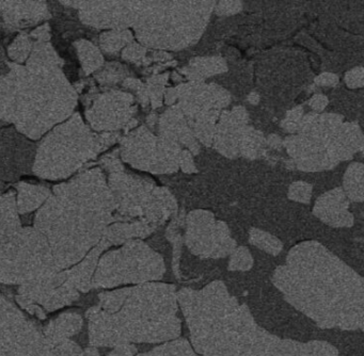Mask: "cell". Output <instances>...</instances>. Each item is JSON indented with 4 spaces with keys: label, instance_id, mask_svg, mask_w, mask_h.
I'll return each instance as SVG.
<instances>
[{
    "label": "cell",
    "instance_id": "obj_1",
    "mask_svg": "<svg viewBox=\"0 0 364 356\" xmlns=\"http://www.w3.org/2000/svg\"><path fill=\"white\" fill-rule=\"evenodd\" d=\"M200 356H338L326 341L281 339L257 325L248 307L230 296L223 281L202 290L183 288L176 292Z\"/></svg>",
    "mask_w": 364,
    "mask_h": 356
},
{
    "label": "cell",
    "instance_id": "obj_2",
    "mask_svg": "<svg viewBox=\"0 0 364 356\" xmlns=\"http://www.w3.org/2000/svg\"><path fill=\"white\" fill-rule=\"evenodd\" d=\"M272 281L289 304L319 328H363V279L321 243L294 247Z\"/></svg>",
    "mask_w": 364,
    "mask_h": 356
},
{
    "label": "cell",
    "instance_id": "obj_3",
    "mask_svg": "<svg viewBox=\"0 0 364 356\" xmlns=\"http://www.w3.org/2000/svg\"><path fill=\"white\" fill-rule=\"evenodd\" d=\"M42 205L35 226L48 240L59 270L82 261L114 221L116 202L100 168L54 188Z\"/></svg>",
    "mask_w": 364,
    "mask_h": 356
},
{
    "label": "cell",
    "instance_id": "obj_4",
    "mask_svg": "<svg viewBox=\"0 0 364 356\" xmlns=\"http://www.w3.org/2000/svg\"><path fill=\"white\" fill-rule=\"evenodd\" d=\"M16 129L33 140L72 117L77 93L59 66L11 64Z\"/></svg>",
    "mask_w": 364,
    "mask_h": 356
},
{
    "label": "cell",
    "instance_id": "obj_5",
    "mask_svg": "<svg viewBox=\"0 0 364 356\" xmlns=\"http://www.w3.org/2000/svg\"><path fill=\"white\" fill-rule=\"evenodd\" d=\"M174 286L146 283L127 287L124 300L114 313L127 343H161L181 334Z\"/></svg>",
    "mask_w": 364,
    "mask_h": 356
},
{
    "label": "cell",
    "instance_id": "obj_6",
    "mask_svg": "<svg viewBox=\"0 0 364 356\" xmlns=\"http://www.w3.org/2000/svg\"><path fill=\"white\" fill-rule=\"evenodd\" d=\"M215 1H144L133 26L142 46L181 50L201 38Z\"/></svg>",
    "mask_w": 364,
    "mask_h": 356
},
{
    "label": "cell",
    "instance_id": "obj_7",
    "mask_svg": "<svg viewBox=\"0 0 364 356\" xmlns=\"http://www.w3.org/2000/svg\"><path fill=\"white\" fill-rule=\"evenodd\" d=\"M114 141V134H95L80 113H74L53 128L38 145L33 173L41 178H68Z\"/></svg>",
    "mask_w": 364,
    "mask_h": 356
},
{
    "label": "cell",
    "instance_id": "obj_8",
    "mask_svg": "<svg viewBox=\"0 0 364 356\" xmlns=\"http://www.w3.org/2000/svg\"><path fill=\"white\" fill-rule=\"evenodd\" d=\"M163 257L138 239L100 257L92 279V288H116L159 281L165 273Z\"/></svg>",
    "mask_w": 364,
    "mask_h": 356
},
{
    "label": "cell",
    "instance_id": "obj_9",
    "mask_svg": "<svg viewBox=\"0 0 364 356\" xmlns=\"http://www.w3.org/2000/svg\"><path fill=\"white\" fill-rule=\"evenodd\" d=\"M46 237L35 227H21L0 249V284L24 286L58 272Z\"/></svg>",
    "mask_w": 364,
    "mask_h": 356
},
{
    "label": "cell",
    "instance_id": "obj_10",
    "mask_svg": "<svg viewBox=\"0 0 364 356\" xmlns=\"http://www.w3.org/2000/svg\"><path fill=\"white\" fill-rule=\"evenodd\" d=\"M182 146L155 136L146 126H141L125 136L121 157L133 168L153 174H170L180 168Z\"/></svg>",
    "mask_w": 364,
    "mask_h": 356
},
{
    "label": "cell",
    "instance_id": "obj_11",
    "mask_svg": "<svg viewBox=\"0 0 364 356\" xmlns=\"http://www.w3.org/2000/svg\"><path fill=\"white\" fill-rule=\"evenodd\" d=\"M185 242L195 255L223 258L236 249V242L225 223L216 221L208 210H195L186 217Z\"/></svg>",
    "mask_w": 364,
    "mask_h": 356
},
{
    "label": "cell",
    "instance_id": "obj_12",
    "mask_svg": "<svg viewBox=\"0 0 364 356\" xmlns=\"http://www.w3.org/2000/svg\"><path fill=\"white\" fill-rule=\"evenodd\" d=\"M134 96L122 91L99 94L91 107L86 109V119L97 131H114L132 121L136 106Z\"/></svg>",
    "mask_w": 364,
    "mask_h": 356
},
{
    "label": "cell",
    "instance_id": "obj_13",
    "mask_svg": "<svg viewBox=\"0 0 364 356\" xmlns=\"http://www.w3.org/2000/svg\"><path fill=\"white\" fill-rule=\"evenodd\" d=\"M37 144L14 127L0 129V178L16 181L33 170Z\"/></svg>",
    "mask_w": 364,
    "mask_h": 356
},
{
    "label": "cell",
    "instance_id": "obj_14",
    "mask_svg": "<svg viewBox=\"0 0 364 356\" xmlns=\"http://www.w3.org/2000/svg\"><path fill=\"white\" fill-rule=\"evenodd\" d=\"M144 1L82 2L80 21L102 29L127 30L133 27L141 12Z\"/></svg>",
    "mask_w": 364,
    "mask_h": 356
},
{
    "label": "cell",
    "instance_id": "obj_15",
    "mask_svg": "<svg viewBox=\"0 0 364 356\" xmlns=\"http://www.w3.org/2000/svg\"><path fill=\"white\" fill-rule=\"evenodd\" d=\"M296 168L304 172L332 170L338 160L328 151L323 141L299 134H291L282 143Z\"/></svg>",
    "mask_w": 364,
    "mask_h": 356
},
{
    "label": "cell",
    "instance_id": "obj_16",
    "mask_svg": "<svg viewBox=\"0 0 364 356\" xmlns=\"http://www.w3.org/2000/svg\"><path fill=\"white\" fill-rule=\"evenodd\" d=\"M249 117L242 107L223 110L215 127L213 146L225 157L240 156V140L242 130L248 126Z\"/></svg>",
    "mask_w": 364,
    "mask_h": 356
},
{
    "label": "cell",
    "instance_id": "obj_17",
    "mask_svg": "<svg viewBox=\"0 0 364 356\" xmlns=\"http://www.w3.org/2000/svg\"><path fill=\"white\" fill-rule=\"evenodd\" d=\"M176 87L178 93L176 106L180 109L185 119H193L206 111H221L215 99L214 83L188 81Z\"/></svg>",
    "mask_w": 364,
    "mask_h": 356
},
{
    "label": "cell",
    "instance_id": "obj_18",
    "mask_svg": "<svg viewBox=\"0 0 364 356\" xmlns=\"http://www.w3.org/2000/svg\"><path fill=\"white\" fill-rule=\"evenodd\" d=\"M86 317L89 321V345L91 347L114 349L119 345H129L125 340L114 313L95 305L87 311Z\"/></svg>",
    "mask_w": 364,
    "mask_h": 356
},
{
    "label": "cell",
    "instance_id": "obj_19",
    "mask_svg": "<svg viewBox=\"0 0 364 356\" xmlns=\"http://www.w3.org/2000/svg\"><path fill=\"white\" fill-rule=\"evenodd\" d=\"M313 213L323 223L333 227H350L353 224V215L349 211V200L342 188H336L319 196Z\"/></svg>",
    "mask_w": 364,
    "mask_h": 356
},
{
    "label": "cell",
    "instance_id": "obj_20",
    "mask_svg": "<svg viewBox=\"0 0 364 356\" xmlns=\"http://www.w3.org/2000/svg\"><path fill=\"white\" fill-rule=\"evenodd\" d=\"M157 131L161 138L186 147L185 149L191 151L193 155L199 153L200 143L193 136L186 119L176 104L170 107L159 117Z\"/></svg>",
    "mask_w": 364,
    "mask_h": 356
},
{
    "label": "cell",
    "instance_id": "obj_21",
    "mask_svg": "<svg viewBox=\"0 0 364 356\" xmlns=\"http://www.w3.org/2000/svg\"><path fill=\"white\" fill-rule=\"evenodd\" d=\"M0 16L16 27H27L43 21L50 15L46 2H4Z\"/></svg>",
    "mask_w": 364,
    "mask_h": 356
},
{
    "label": "cell",
    "instance_id": "obj_22",
    "mask_svg": "<svg viewBox=\"0 0 364 356\" xmlns=\"http://www.w3.org/2000/svg\"><path fill=\"white\" fill-rule=\"evenodd\" d=\"M20 213L14 191L0 195V249L21 230Z\"/></svg>",
    "mask_w": 364,
    "mask_h": 356
},
{
    "label": "cell",
    "instance_id": "obj_23",
    "mask_svg": "<svg viewBox=\"0 0 364 356\" xmlns=\"http://www.w3.org/2000/svg\"><path fill=\"white\" fill-rule=\"evenodd\" d=\"M82 324L84 320L80 313H63L46 325L43 334L50 343L68 340L82 330Z\"/></svg>",
    "mask_w": 364,
    "mask_h": 356
},
{
    "label": "cell",
    "instance_id": "obj_24",
    "mask_svg": "<svg viewBox=\"0 0 364 356\" xmlns=\"http://www.w3.org/2000/svg\"><path fill=\"white\" fill-rule=\"evenodd\" d=\"M16 189H18V198L16 202L20 215H26L37 210L52 195L48 188L31 185V183H18Z\"/></svg>",
    "mask_w": 364,
    "mask_h": 356
},
{
    "label": "cell",
    "instance_id": "obj_25",
    "mask_svg": "<svg viewBox=\"0 0 364 356\" xmlns=\"http://www.w3.org/2000/svg\"><path fill=\"white\" fill-rule=\"evenodd\" d=\"M225 60L219 57L195 58L182 72L189 81H204L210 76L227 72Z\"/></svg>",
    "mask_w": 364,
    "mask_h": 356
},
{
    "label": "cell",
    "instance_id": "obj_26",
    "mask_svg": "<svg viewBox=\"0 0 364 356\" xmlns=\"http://www.w3.org/2000/svg\"><path fill=\"white\" fill-rule=\"evenodd\" d=\"M221 111L210 110L201 113L193 119H186L189 128L198 142L205 146H212L214 140L215 127Z\"/></svg>",
    "mask_w": 364,
    "mask_h": 356
},
{
    "label": "cell",
    "instance_id": "obj_27",
    "mask_svg": "<svg viewBox=\"0 0 364 356\" xmlns=\"http://www.w3.org/2000/svg\"><path fill=\"white\" fill-rule=\"evenodd\" d=\"M363 168L361 162H353L349 164L343 178V191L353 202H363Z\"/></svg>",
    "mask_w": 364,
    "mask_h": 356
},
{
    "label": "cell",
    "instance_id": "obj_28",
    "mask_svg": "<svg viewBox=\"0 0 364 356\" xmlns=\"http://www.w3.org/2000/svg\"><path fill=\"white\" fill-rule=\"evenodd\" d=\"M80 65L85 70V74L90 75L95 70H99L104 63V55L100 49L88 40H78L74 44Z\"/></svg>",
    "mask_w": 364,
    "mask_h": 356
},
{
    "label": "cell",
    "instance_id": "obj_29",
    "mask_svg": "<svg viewBox=\"0 0 364 356\" xmlns=\"http://www.w3.org/2000/svg\"><path fill=\"white\" fill-rule=\"evenodd\" d=\"M263 134L250 126H246L242 130L240 140V155L248 159H257L265 146Z\"/></svg>",
    "mask_w": 364,
    "mask_h": 356
},
{
    "label": "cell",
    "instance_id": "obj_30",
    "mask_svg": "<svg viewBox=\"0 0 364 356\" xmlns=\"http://www.w3.org/2000/svg\"><path fill=\"white\" fill-rule=\"evenodd\" d=\"M102 50L107 55H114L127 45L134 42V34L131 30H109L100 36Z\"/></svg>",
    "mask_w": 364,
    "mask_h": 356
},
{
    "label": "cell",
    "instance_id": "obj_31",
    "mask_svg": "<svg viewBox=\"0 0 364 356\" xmlns=\"http://www.w3.org/2000/svg\"><path fill=\"white\" fill-rule=\"evenodd\" d=\"M135 356H200L185 339H176Z\"/></svg>",
    "mask_w": 364,
    "mask_h": 356
},
{
    "label": "cell",
    "instance_id": "obj_32",
    "mask_svg": "<svg viewBox=\"0 0 364 356\" xmlns=\"http://www.w3.org/2000/svg\"><path fill=\"white\" fill-rule=\"evenodd\" d=\"M26 320V315L14 303L0 294V330L16 328Z\"/></svg>",
    "mask_w": 364,
    "mask_h": 356
},
{
    "label": "cell",
    "instance_id": "obj_33",
    "mask_svg": "<svg viewBox=\"0 0 364 356\" xmlns=\"http://www.w3.org/2000/svg\"><path fill=\"white\" fill-rule=\"evenodd\" d=\"M249 239L253 245L272 255H278L283 249L282 242L279 239L257 228H251Z\"/></svg>",
    "mask_w": 364,
    "mask_h": 356
},
{
    "label": "cell",
    "instance_id": "obj_34",
    "mask_svg": "<svg viewBox=\"0 0 364 356\" xmlns=\"http://www.w3.org/2000/svg\"><path fill=\"white\" fill-rule=\"evenodd\" d=\"M31 50H33L31 38H29L28 34L22 32L9 45L8 53H9L10 59L14 60L16 63H23V62L27 61Z\"/></svg>",
    "mask_w": 364,
    "mask_h": 356
},
{
    "label": "cell",
    "instance_id": "obj_35",
    "mask_svg": "<svg viewBox=\"0 0 364 356\" xmlns=\"http://www.w3.org/2000/svg\"><path fill=\"white\" fill-rule=\"evenodd\" d=\"M168 75H157L149 79L148 85H146L148 90L149 99L154 109L161 106L164 93H165V85L168 81Z\"/></svg>",
    "mask_w": 364,
    "mask_h": 356
},
{
    "label": "cell",
    "instance_id": "obj_36",
    "mask_svg": "<svg viewBox=\"0 0 364 356\" xmlns=\"http://www.w3.org/2000/svg\"><path fill=\"white\" fill-rule=\"evenodd\" d=\"M253 258L250 251L246 247H236L231 253L229 270L247 271L252 266Z\"/></svg>",
    "mask_w": 364,
    "mask_h": 356
},
{
    "label": "cell",
    "instance_id": "obj_37",
    "mask_svg": "<svg viewBox=\"0 0 364 356\" xmlns=\"http://www.w3.org/2000/svg\"><path fill=\"white\" fill-rule=\"evenodd\" d=\"M313 188L306 181H296L289 189V198L298 203L309 204L312 196Z\"/></svg>",
    "mask_w": 364,
    "mask_h": 356
},
{
    "label": "cell",
    "instance_id": "obj_38",
    "mask_svg": "<svg viewBox=\"0 0 364 356\" xmlns=\"http://www.w3.org/2000/svg\"><path fill=\"white\" fill-rule=\"evenodd\" d=\"M304 112L301 106L295 107L287 111L284 119L281 123V127L291 134H297L298 128H299L300 122L304 117Z\"/></svg>",
    "mask_w": 364,
    "mask_h": 356
},
{
    "label": "cell",
    "instance_id": "obj_39",
    "mask_svg": "<svg viewBox=\"0 0 364 356\" xmlns=\"http://www.w3.org/2000/svg\"><path fill=\"white\" fill-rule=\"evenodd\" d=\"M146 55V48L139 43L132 42L127 45L122 51V58L127 61L138 62L144 59Z\"/></svg>",
    "mask_w": 364,
    "mask_h": 356
},
{
    "label": "cell",
    "instance_id": "obj_40",
    "mask_svg": "<svg viewBox=\"0 0 364 356\" xmlns=\"http://www.w3.org/2000/svg\"><path fill=\"white\" fill-rule=\"evenodd\" d=\"M242 9L240 1H219L215 2L214 11L219 16H232L237 14Z\"/></svg>",
    "mask_w": 364,
    "mask_h": 356
},
{
    "label": "cell",
    "instance_id": "obj_41",
    "mask_svg": "<svg viewBox=\"0 0 364 356\" xmlns=\"http://www.w3.org/2000/svg\"><path fill=\"white\" fill-rule=\"evenodd\" d=\"M364 70L362 66H357L345 74V83L350 89L363 87Z\"/></svg>",
    "mask_w": 364,
    "mask_h": 356
},
{
    "label": "cell",
    "instance_id": "obj_42",
    "mask_svg": "<svg viewBox=\"0 0 364 356\" xmlns=\"http://www.w3.org/2000/svg\"><path fill=\"white\" fill-rule=\"evenodd\" d=\"M193 153L187 149H183L180 153V161H178V166L182 168L183 172L191 173L197 172L195 162H193Z\"/></svg>",
    "mask_w": 364,
    "mask_h": 356
},
{
    "label": "cell",
    "instance_id": "obj_43",
    "mask_svg": "<svg viewBox=\"0 0 364 356\" xmlns=\"http://www.w3.org/2000/svg\"><path fill=\"white\" fill-rule=\"evenodd\" d=\"M340 78L338 75L332 72H323L315 78V83L321 87H336L338 85Z\"/></svg>",
    "mask_w": 364,
    "mask_h": 356
},
{
    "label": "cell",
    "instance_id": "obj_44",
    "mask_svg": "<svg viewBox=\"0 0 364 356\" xmlns=\"http://www.w3.org/2000/svg\"><path fill=\"white\" fill-rule=\"evenodd\" d=\"M328 98L327 96L323 94H315L310 100H309V106L313 109L315 113H321L323 109L327 107Z\"/></svg>",
    "mask_w": 364,
    "mask_h": 356
},
{
    "label": "cell",
    "instance_id": "obj_45",
    "mask_svg": "<svg viewBox=\"0 0 364 356\" xmlns=\"http://www.w3.org/2000/svg\"><path fill=\"white\" fill-rule=\"evenodd\" d=\"M137 347L133 343L129 345H119L114 347L108 356H135L137 354Z\"/></svg>",
    "mask_w": 364,
    "mask_h": 356
},
{
    "label": "cell",
    "instance_id": "obj_46",
    "mask_svg": "<svg viewBox=\"0 0 364 356\" xmlns=\"http://www.w3.org/2000/svg\"><path fill=\"white\" fill-rule=\"evenodd\" d=\"M267 143L274 149H280L282 146L283 141L277 134H270L267 138Z\"/></svg>",
    "mask_w": 364,
    "mask_h": 356
},
{
    "label": "cell",
    "instance_id": "obj_47",
    "mask_svg": "<svg viewBox=\"0 0 364 356\" xmlns=\"http://www.w3.org/2000/svg\"><path fill=\"white\" fill-rule=\"evenodd\" d=\"M248 102H250L251 104H257L259 102V95L257 93V92H251L248 96Z\"/></svg>",
    "mask_w": 364,
    "mask_h": 356
},
{
    "label": "cell",
    "instance_id": "obj_48",
    "mask_svg": "<svg viewBox=\"0 0 364 356\" xmlns=\"http://www.w3.org/2000/svg\"><path fill=\"white\" fill-rule=\"evenodd\" d=\"M85 353H86V356H100L99 350H97V347H91V345L90 347H87Z\"/></svg>",
    "mask_w": 364,
    "mask_h": 356
}]
</instances>
